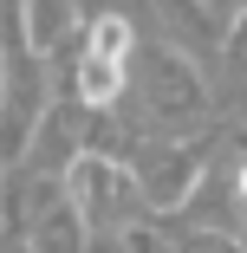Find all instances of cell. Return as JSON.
Wrapping results in <instances>:
<instances>
[{
    "mask_svg": "<svg viewBox=\"0 0 247 253\" xmlns=\"http://www.w3.org/2000/svg\"><path fill=\"white\" fill-rule=\"evenodd\" d=\"M130 20L124 13H98L85 26V45H78V59H72V97H78V111H111L117 97H124V78H130Z\"/></svg>",
    "mask_w": 247,
    "mask_h": 253,
    "instance_id": "cell-1",
    "label": "cell"
},
{
    "mask_svg": "<svg viewBox=\"0 0 247 253\" xmlns=\"http://www.w3.org/2000/svg\"><path fill=\"white\" fill-rule=\"evenodd\" d=\"M46 111H52V97H46V65L20 39V45H7V84H0V169L26 163Z\"/></svg>",
    "mask_w": 247,
    "mask_h": 253,
    "instance_id": "cell-2",
    "label": "cell"
},
{
    "mask_svg": "<svg viewBox=\"0 0 247 253\" xmlns=\"http://www.w3.org/2000/svg\"><path fill=\"white\" fill-rule=\"evenodd\" d=\"M117 195H124V169H117L111 156H91V149H85V156L65 169V201L85 214L91 234L104 227V221H117V214H111V208H117Z\"/></svg>",
    "mask_w": 247,
    "mask_h": 253,
    "instance_id": "cell-3",
    "label": "cell"
},
{
    "mask_svg": "<svg viewBox=\"0 0 247 253\" xmlns=\"http://www.w3.org/2000/svg\"><path fill=\"white\" fill-rule=\"evenodd\" d=\"M33 253H91V227H85V214L72 208V201L59 195L52 208H39L33 214V227L20 234Z\"/></svg>",
    "mask_w": 247,
    "mask_h": 253,
    "instance_id": "cell-4",
    "label": "cell"
},
{
    "mask_svg": "<svg viewBox=\"0 0 247 253\" xmlns=\"http://www.w3.org/2000/svg\"><path fill=\"white\" fill-rule=\"evenodd\" d=\"M20 26H26V45L46 59V52L78 26V0H20Z\"/></svg>",
    "mask_w": 247,
    "mask_h": 253,
    "instance_id": "cell-5",
    "label": "cell"
},
{
    "mask_svg": "<svg viewBox=\"0 0 247 253\" xmlns=\"http://www.w3.org/2000/svg\"><path fill=\"white\" fill-rule=\"evenodd\" d=\"M0 253H33V247H26V240H7V247H0Z\"/></svg>",
    "mask_w": 247,
    "mask_h": 253,
    "instance_id": "cell-6",
    "label": "cell"
},
{
    "mask_svg": "<svg viewBox=\"0 0 247 253\" xmlns=\"http://www.w3.org/2000/svg\"><path fill=\"white\" fill-rule=\"evenodd\" d=\"M0 84H7V52H0Z\"/></svg>",
    "mask_w": 247,
    "mask_h": 253,
    "instance_id": "cell-7",
    "label": "cell"
},
{
    "mask_svg": "<svg viewBox=\"0 0 247 253\" xmlns=\"http://www.w3.org/2000/svg\"><path fill=\"white\" fill-rule=\"evenodd\" d=\"M241 195H247V169H241Z\"/></svg>",
    "mask_w": 247,
    "mask_h": 253,
    "instance_id": "cell-8",
    "label": "cell"
}]
</instances>
